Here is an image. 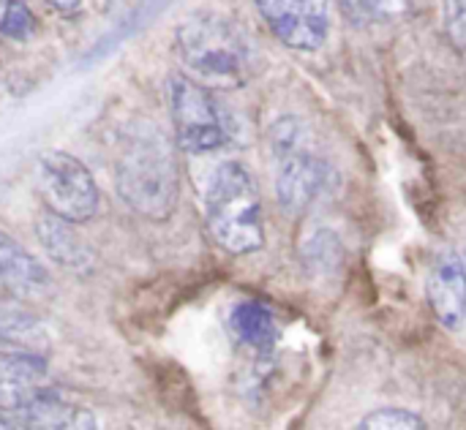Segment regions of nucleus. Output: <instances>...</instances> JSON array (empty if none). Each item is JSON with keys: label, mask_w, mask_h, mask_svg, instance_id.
I'll return each mask as SVG.
<instances>
[{"label": "nucleus", "mask_w": 466, "mask_h": 430, "mask_svg": "<svg viewBox=\"0 0 466 430\" xmlns=\"http://www.w3.org/2000/svg\"><path fill=\"white\" fill-rule=\"evenodd\" d=\"M35 16L27 8L25 0H5V8L0 14V33L11 41H27L35 35Z\"/></svg>", "instance_id": "nucleus-15"}, {"label": "nucleus", "mask_w": 466, "mask_h": 430, "mask_svg": "<svg viewBox=\"0 0 466 430\" xmlns=\"http://www.w3.org/2000/svg\"><path fill=\"white\" fill-rule=\"evenodd\" d=\"M0 286L16 297H44L52 289L49 273L11 235L0 229Z\"/></svg>", "instance_id": "nucleus-11"}, {"label": "nucleus", "mask_w": 466, "mask_h": 430, "mask_svg": "<svg viewBox=\"0 0 466 430\" xmlns=\"http://www.w3.org/2000/svg\"><path fill=\"white\" fill-rule=\"evenodd\" d=\"M3 8H5V0H0V14H3Z\"/></svg>", "instance_id": "nucleus-21"}, {"label": "nucleus", "mask_w": 466, "mask_h": 430, "mask_svg": "<svg viewBox=\"0 0 466 430\" xmlns=\"http://www.w3.org/2000/svg\"><path fill=\"white\" fill-rule=\"evenodd\" d=\"M115 183L120 199L150 221L172 215L180 194V169L172 142L153 123H128L117 139Z\"/></svg>", "instance_id": "nucleus-1"}, {"label": "nucleus", "mask_w": 466, "mask_h": 430, "mask_svg": "<svg viewBox=\"0 0 466 430\" xmlns=\"http://www.w3.org/2000/svg\"><path fill=\"white\" fill-rule=\"evenodd\" d=\"M344 5L360 22H390L410 11V0H344Z\"/></svg>", "instance_id": "nucleus-16"}, {"label": "nucleus", "mask_w": 466, "mask_h": 430, "mask_svg": "<svg viewBox=\"0 0 466 430\" xmlns=\"http://www.w3.org/2000/svg\"><path fill=\"white\" fill-rule=\"evenodd\" d=\"M177 57L191 79L216 90L243 87L257 68L248 33L221 14H194L175 30Z\"/></svg>", "instance_id": "nucleus-2"}, {"label": "nucleus", "mask_w": 466, "mask_h": 430, "mask_svg": "<svg viewBox=\"0 0 466 430\" xmlns=\"http://www.w3.org/2000/svg\"><path fill=\"white\" fill-rule=\"evenodd\" d=\"M448 27L456 38L466 41V0H448Z\"/></svg>", "instance_id": "nucleus-18"}, {"label": "nucleus", "mask_w": 466, "mask_h": 430, "mask_svg": "<svg viewBox=\"0 0 466 430\" xmlns=\"http://www.w3.org/2000/svg\"><path fill=\"white\" fill-rule=\"evenodd\" d=\"M273 35L300 52H317L330 35V0H254Z\"/></svg>", "instance_id": "nucleus-7"}, {"label": "nucleus", "mask_w": 466, "mask_h": 430, "mask_svg": "<svg viewBox=\"0 0 466 430\" xmlns=\"http://www.w3.org/2000/svg\"><path fill=\"white\" fill-rule=\"evenodd\" d=\"M273 153L279 161L276 196L284 213L300 215L330 191L336 172L330 161L311 147L309 131L300 120L284 117L276 123Z\"/></svg>", "instance_id": "nucleus-4"}, {"label": "nucleus", "mask_w": 466, "mask_h": 430, "mask_svg": "<svg viewBox=\"0 0 466 430\" xmlns=\"http://www.w3.org/2000/svg\"><path fill=\"white\" fill-rule=\"evenodd\" d=\"M14 425H19V423H16V417H14V415H8V412H0V428H14Z\"/></svg>", "instance_id": "nucleus-20"}, {"label": "nucleus", "mask_w": 466, "mask_h": 430, "mask_svg": "<svg viewBox=\"0 0 466 430\" xmlns=\"http://www.w3.org/2000/svg\"><path fill=\"white\" fill-rule=\"evenodd\" d=\"M0 341L30 352H41V346L46 344L41 319L11 292L8 297H0Z\"/></svg>", "instance_id": "nucleus-14"}, {"label": "nucleus", "mask_w": 466, "mask_h": 430, "mask_svg": "<svg viewBox=\"0 0 466 430\" xmlns=\"http://www.w3.org/2000/svg\"><path fill=\"white\" fill-rule=\"evenodd\" d=\"M57 11H63V14H71V11H76L79 5H82V0H49Z\"/></svg>", "instance_id": "nucleus-19"}, {"label": "nucleus", "mask_w": 466, "mask_h": 430, "mask_svg": "<svg viewBox=\"0 0 466 430\" xmlns=\"http://www.w3.org/2000/svg\"><path fill=\"white\" fill-rule=\"evenodd\" d=\"M46 379V360L41 352L16 349L0 355V412L16 417L30 398L44 387Z\"/></svg>", "instance_id": "nucleus-9"}, {"label": "nucleus", "mask_w": 466, "mask_h": 430, "mask_svg": "<svg viewBox=\"0 0 466 430\" xmlns=\"http://www.w3.org/2000/svg\"><path fill=\"white\" fill-rule=\"evenodd\" d=\"M19 425L30 428H96V417L87 409L66 404L55 390L41 387L30 404L16 412Z\"/></svg>", "instance_id": "nucleus-13"}, {"label": "nucleus", "mask_w": 466, "mask_h": 430, "mask_svg": "<svg viewBox=\"0 0 466 430\" xmlns=\"http://www.w3.org/2000/svg\"><path fill=\"white\" fill-rule=\"evenodd\" d=\"M429 305L437 322L448 330H459L466 319V265L459 254L445 251L431 265L426 281Z\"/></svg>", "instance_id": "nucleus-8"}, {"label": "nucleus", "mask_w": 466, "mask_h": 430, "mask_svg": "<svg viewBox=\"0 0 466 430\" xmlns=\"http://www.w3.org/2000/svg\"><path fill=\"white\" fill-rule=\"evenodd\" d=\"M360 428L363 430H418V428H426V423H423V417H418V415H412V412H407V409H399V406H385V409H377V412H371V415H366L363 420H360Z\"/></svg>", "instance_id": "nucleus-17"}, {"label": "nucleus", "mask_w": 466, "mask_h": 430, "mask_svg": "<svg viewBox=\"0 0 466 430\" xmlns=\"http://www.w3.org/2000/svg\"><path fill=\"white\" fill-rule=\"evenodd\" d=\"M35 235H38V243L44 245V251L60 267H68L74 273L93 270V265H96L93 248L74 229V221H68L63 215H55V213H44L35 221Z\"/></svg>", "instance_id": "nucleus-10"}, {"label": "nucleus", "mask_w": 466, "mask_h": 430, "mask_svg": "<svg viewBox=\"0 0 466 430\" xmlns=\"http://www.w3.org/2000/svg\"><path fill=\"white\" fill-rule=\"evenodd\" d=\"M205 224L227 254H254L265 245L259 191L243 164L224 161L213 169L205 188Z\"/></svg>", "instance_id": "nucleus-3"}, {"label": "nucleus", "mask_w": 466, "mask_h": 430, "mask_svg": "<svg viewBox=\"0 0 466 430\" xmlns=\"http://www.w3.org/2000/svg\"><path fill=\"white\" fill-rule=\"evenodd\" d=\"M35 185L46 210L74 224L90 221L98 210V185L90 169L68 153H44L35 161Z\"/></svg>", "instance_id": "nucleus-6"}, {"label": "nucleus", "mask_w": 466, "mask_h": 430, "mask_svg": "<svg viewBox=\"0 0 466 430\" xmlns=\"http://www.w3.org/2000/svg\"><path fill=\"white\" fill-rule=\"evenodd\" d=\"M169 109L175 139L186 153H213L224 147L235 134L229 112L213 98L210 87L199 85L191 76L177 74L169 79Z\"/></svg>", "instance_id": "nucleus-5"}, {"label": "nucleus", "mask_w": 466, "mask_h": 430, "mask_svg": "<svg viewBox=\"0 0 466 430\" xmlns=\"http://www.w3.org/2000/svg\"><path fill=\"white\" fill-rule=\"evenodd\" d=\"M229 333L248 352H254L259 357H268L276 349V341H279V319L265 303L243 300L229 314Z\"/></svg>", "instance_id": "nucleus-12"}]
</instances>
